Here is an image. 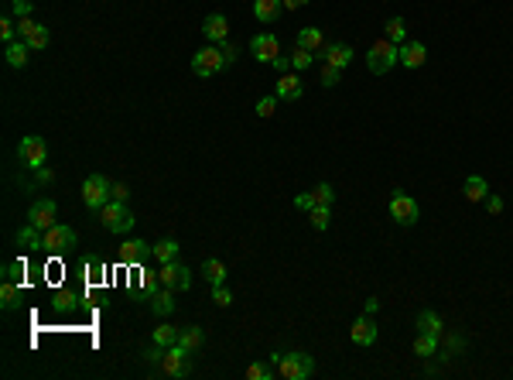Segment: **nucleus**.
I'll return each mask as SVG.
<instances>
[{"mask_svg":"<svg viewBox=\"0 0 513 380\" xmlns=\"http://www.w3.org/2000/svg\"><path fill=\"white\" fill-rule=\"evenodd\" d=\"M27 51H31V45L17 38V41H10V45H7L3 58H7V65H10V69H24V65H27Z\"/></svg>","mask_w":513,"mask_h":380,"instance_id":"obj_24","label":"nucleus"},{"mask_svg":"<svg viewBox=\"0 0 513 380\" xmlns=\"http://www.w3.org/2000/svg\"><path fill=\"white\" fill-rule=\"evenodd\" d=\"M0 38H3L7 45H10V41H17V27H14V21H10V17H3V21H0Z\"/></svg>","mask_w":513,"mask_h":380,"instance_id":"obj_43","label":"nucleus"},{"mask_svg":"<svg viewBox=\"0 0 513 380\" xmlns=\"http://www.w3.org/2000/svg\"><path fill=\"white\" fill-rule=\"evenodd\" d=\"M223 69H226V62H223L219 45L199 48V51L192 55V72H195V75H202V79H213V75H219Z\"/></svg>","mask_w":513,"mask_h":380,"instance_id":"obj_6","label":"nucleus"},{"mask_svg":"<svg viewBox=\"0 0 513 380\" xmlns=\"http://www.w3.org/2000/svg\"><path fill=\"white\" fill-rule=\"evenodd\" d=\"M21 278H24V264L21 261H14V264L3 268V281H21Z\"/></svg>","mask_w":513,"mask_h":380,"instance_id":"obj_45","label":"nucleus"},{"mask_svg":"<svg viewBox=\"0 0 513 380\" xmlns=\"http://www.w3.org/2000/svg\"><path fill=\"white\" fill-rule=\"evenodd\" d=\"M311 62H315V51H308V48H294V51H291V65H294V72L311 69Z\"/></svg>","mask_w":513,"mask_h":380,"instance_id":"obj_33","label":"nucleus"},{"mask_svg":"<svg viewBox=\"0 0 513 380\" xmlns=\"http://www.w3.org/2000/svg\"><path fill=\"white\" fill-rule=\"evenodd\" d=\"M349 340H353L356 346H373V343H377V322H373V316H366V312H363V316L353 322Z\"/></svg>","mask_w":513,"mask_h":380,"instance_id":"obj_12","label":"nucleus"},{"mask_svg":"<svg viewBox=\"0 0 513 380\" xmlns=\"http://www.w3.org/2000/svg\"><path fill=\"white\" fill-rule=\"evenodd\" d=\"M281 7L284 0H254V17L260 24H274L281 17Z\"/></svg>","mask_w":513,"mask_h":380,"instance_id":"obj_23","label":"nucleus"},{"mask_svg":"<svg viewBox=\"0 0 513 380\" xmlns=\"http://www.w3.org/2000/svg\"><path fill=\"white\" fill-rule=\"evenodd\" d=\"M213 302H216L219 309H226V305H233V292H230L226 285H213Z\"/></svg>","mask_w":513,"mask_h":380,"instance_id":"obj_40","label":"nucleus"},{"mask_svg":"<svg viewBox=\"0 0 513 380\" xmlns=\"http://www.w3.org/2000/svg\"><path fill=\"white\" fill-rule=\"evenodd\" d=\"M89 274H93V278H99V274H103V264H99V261H96V257H93V261H89Z\"/></svg>","mask_w":513,"mask_h":380,"instance_id":"obj_54","label":"nucleus"},{"mask_svg":"<svg viewBox=\"0 0 513 380\" xmlns=\"http://www.w3.org/2000/svg\"><path fill=\"white\" fill-rule=\"evenodd\" d=\"M418 333L445 336V322H442V316H438V312H431V309H421V312H418Z\"/></svg>","mask_w":513,"mask_h":380,"instance_id":"obj_22","label":"nucleus"},{"mask_svg":"<svg viewBox=\"0 0 513 380\" xmlns=\"http://www.w3.org/2000/svg\"><path fill=\"white\" fill-rule=\"evenodd\" d=\"M110 199H113V182H110V178H103V175H89V178L82 182V202H86L93 213H99Z\"/></svg>","mask_w":513,"mask_h":380,"instance_id":"obj_3","label":"nucleus"},{"mask_svg":"<svg viewBox=\"0 0 513 380\" xmlns=\"http://www.w3.org/2000/svg\"><path fill=\"white\" fill-rule=\"evenodd\" d=\"M486 209H490V213H493V216H500V213H503V199H500V195H493V192H490V195H486Z\"/></svg>","mask_w":513,"mask_h":380,"instance_id":"obj_49","label":"nucleus"},{"mask_svg":"<svg viewBox=\"0 0 513 380\" xmlns=\"http://www.w3.org/2000/svg\"><path fill=\"white\" fill-rule=\"evenodd\" d=\"M270 65H274V69H277V72H281V75H284V72H291V69H294V65H291V55H277V58H274V62H270Z\"/></svg>","mask_w":513,"mask_h":380,"instance_id":"obj_48","label":"nucleus"},{"mask_svg":"<svg viewBox=\"0 0 513 380\" xmlns=\"http://www.w3.org/2000/svg\"><path fill=\"white\" fill-rule=\"evenodd\" d=\"M442 336H431V333H418V340H414V353L421 357V360H431V357H438V343Z\"/></svg>","mask_w":513,"mask_h":380,"instance_id":"obj_26","label":"nucleus"},{"mask_svg":"<svg viewBox=\"0 0 513 380\" xmlns=\"http://www.w3.org/2000/svg\"><path fill=\"white\" fill-rule=\"evenodd\" d=\"M38 27H41V21H34V17H21V24H17V38H21V41H31Z\"/></svg>","mask_w":513,"mask_h":380,"instance_id":"obj_35","label":"nucleus"},{"mask_svg":"<svg viewBox=\"0 0 513 380\" xmlns=\"http://www.w3.org/2000/svg\"><path fill=\"white\" fill-rule=\"evenodd\" d=\"M72 302H75V295H72V292H62V295H58V309H69Z\"/></svg>","mask_w":513,"mask_h":380,"instance_id":"obj_52","label":"nucleus"},{"mask_svg":"<svg viewBox=\"0 0 513 380\" xmlns=\"http://www.w3.org/2000/svg\"><path fill=\"white\" fill-rule=\"evenodd\" d=\"M311 192H315V202H318V206H332V199H335V189H332L329 182H322V185H315Z\"/></svg>","mask_w":513,"mask_h":380,"instance_id":"obj_37","label":"nucleus"},{"mask_svg":"<svg viewBox=\"0 0 513 380\" xmlns=\"http://www.w3.org/2000/svg\"><path fill=\"white\" fill-rule=\"evenodd\" d=\"M151 312H154V316H171V312H175V292H171V288L154 292V295H151Z\"/></svg>","mask_w":513,"mask_h":380,"instance_id":"obj_27","label":"nucleus"},{"mask_svg":"<svg viewBox=\"0 0 513 380\" xmlns=\"http://www.w3.org/2000/svg\"><path fill=\"white\" fill-rule=\"evenodd\" d=\"M141 357H144L147 364H161V357H165V346H158V343H154V346H151V350H144Z\"/></svg>","mask_w":513,"mask_h":380,"instance_id":"obj_47","label":"nucleus"},{"mask_svg":"<svg viewBox=\"0 0 513 380\" xmlns=\"http://www.w3.org/2000/svg\"><path fill=\"white\" fill-rule=\"evenodd\" d=\"M274 106H277V96H260L256 99V117H274Z\"/></svg>","mask_w":513,"mask_h":380,"instance_id":"obj_41","label":"nucleus"},{"mask_svg":"<svg viewBox=\"0 0 513 380\" xmlns=\"http://www.w3.org/2000/svg\"><path fill=\"white\" fill-rule=\"evenodd\" d=\"M189 357H192V353H189L182 343L168 346L165 357H161V364H158V374H161V377H175V380L189 377V370H192V367H189Z\"/></svg>","mask_w":513,"mask_h":380,"instance_id":"obj_5","label":"nucleus"},{"mask_svg":"<svg viewBox=\"0 0 513 380\" xmlns=\"http://www.w3.org/2000/svg\"><path fill=\"white\" fill-rule=\"evenodd\" d=\"M178 336H182V329L165 322V326H158V329H154L151 343H158V346H165V350H168V346H175V343H178Z\"/></svg>","mask_w":513,"mask_h":380,"instance_id":"obj_32","label":"nucleus"},{"mask_svg":"<svg viewBox=\"0 0 513 380\" xmlns=\"http://www.w3.org/2000/svg\"><path fill=\"white\" fill-rule=\"evenodd\" d=\"M462 350H466V340H462V336H445V350L438 346V353H442L445 360H452V357H459Z\"/></svg>","mask_w":513,"mask_h":380,"instance_id":"obj_34","label":"nucleus"},{"mask_svg":"<svg viewBox=\"0 0 513 380\" xmlns=\"http://www.w3.org/2000/svg\"><path fill=\"white\" fill-rule=\"evenodd\" d=\"M113 199H117V202H127V199H130V189H127L123 182H113Z\"/></svg>","mask_w":513,"mask_h":380,"instance_id":"obj_51","label":"nucleus"},{"mask_svg":"<svg viewBox=\"0 0 513 380\" xmlns=\"http://www.w3.org/2000/svg\"><path fill=\"white\" fill-rule=\"evenodd\" d=\"M147 254H151V244H147V240H127V244L120 247V261H123V264H141Z\"/></svg>","mask_w":513,"mask_h":380,"instance_id":"obj_19","label":"nucleus"},{"mask_svg":"<svg viewBox=\"0 0 513 380\" xmlns=\"http://www.w3.org/2000/svg\"><path fill=\"white\" fill-rule=\"evenodd\" d=\"M270 364L277 367V374L284 380H308L315 374V360L308 353H301V350H294V353H274Z\"/></svg>","mask_w":513,"mask_h":380,"instance_id":"obj_1","label":"nucleus"},{"mask_svg":"<svg viewBox=\"0 0 513 380\" xmlns=\"http://www.w3.org/2000/svg\"><path fill=\"white\" fill-rule=\"evenodd\" d=\"M96 216H99V223H103L110 233H127V230L134 226V216H130L127 202H117V199H110Z\"/></svg>","mask_w":513,"mask_h":380,"instance_id":"obj_4","label":"nucleus"},{"mask_svg":"<svg viewBox=\"0 0 513 380\" xmlns=\"http://www.w3.org/2000/svg\"><path fill=\"white\" fill-rule=\"evenodd\" d=\"M202 278H206L209 285H223V281H226V264H223L219 257H209V261L202 264Z\"/></svg>","mask_w":513,"mask_h":380,"instance_id":"obj_30","label":"nucleus"},{"mask_svg":"<svg viewBox=\"0 0 513 380\" xmlns=\"http://www.w3.org/2000/svg\"><path fill=\"white\" fill-rule=\"evenodd\" d=\"M322 62H329V65H335V69H346V65L353 62V48L342 45V41H329V45L322 48Z\"/></svg>","mask_w":513,"mask_h":380,"instance_id":"obj_15","label":"nucleus"},{"mask_svg":"<svg viewBox=\"0 0 513 380\" xmlns=\"http://www.w3.org/2000/svg\"><path fill=\"white\" fill-rule=\"evenodd\" d=\"M390 216H394L401 226H414V223H418V216H421V209H418V202H414L407 192H401V189H397V192L390 195Z\"/></svg>","mask_w":513,"mask_h":380,"instance_id":"obj_9","label":"nucleus"},{"mask_svg":"<svg viewBox=\"0 0 513 380\" xmlns=\"http://www.w3.org/2000/svg\"><path fill=\"white\" fill-rule=\"evenodd\" d=\"M308 0H284V7H291V10H298V7H305Z\"/></svg>","mask_w":513,"mask_h":380,"instance_id":"obj_55","label":"nucleus"},{"mask_svg":"<svg viewBox=\"0 0 513 380\" xmlns=\"http://www.w3.org/2000/svg\"><path fill=\"white\" fill-rule=\"evenodd\" d=\"M397 62H401V48H397L394 41H387V38L373 41L370 51H366V65H370V72H377V75H387Z\"/></svg>","mask_w":513,"mask_h":380,"instance_id":"obj_2","label":"nucleus"},{"mask_svg":"<svg viewBox=\"0 0 513 380\" xmlns=\"http://www.w3.org/2000/svg\"><path fill=\"white\" fill-rule=\"evenodd\" d=\"M274 377V367L270 364H250L247 367V380H270Z\"/></svg>","mask_w":513,"mask_h":380,"instance_id":"obj_38","label":"nucleus"},{"mask_svg":"<svg viewBox=\"0 0 513 380\" xmlns=\"http://www.w3.org/2000/svg\"><path fill=\"white\" fill-rule=\"evenodd\" d=\"M178 343H182L189 353H199V350L206 346V333H202L199 326H185V329H182V336H178Z\"/></svg>","mask_w":513,"mask_h":380,"instance_id":"obj_28","label":"nucleus"},{"mask_svg":"<svg viewBox=\"0 0 513 380\" xmlns=\"http://www.w3.org/2000/svg\"><path fill=\"white\" fill-rule=\"evenodd\" d=\"M401 62H404V69H421L428 62V48L421 41H404L401 45Z\"/></svg>","mask_w":513,"mask_h":380,"instance_id":"obj_18","label":"nucleus"},{"mask_svg":"<svg viewBox=\"0 0 513 380\" xmlns=\"http://www.w3.org/2000/svg\"><path fill=\"white\" fill-rule=\"evenodd\" d=\"M178 250H182V244H178L175 237H168V240H158V244L151 247V254L158 257V268H161V264H171V261H178Z\"/></svg>","mask_w":513,"mask_h":380,"instance_id":"obj_21","label":"nucleus"},{"mask_svg":"<svg viewBox=\"0 0 513 380\" xmlns=\"http://www.w3.org/2000/svg\"><path fill=\"white\" fill-rule=\"evenodd\" d=\"M0 305H3V312H14V309L21 305V288H17V281H3V285H0Z\"/></svg>","mask_w":513,"mask_h":380,"instance_id":"obj_31","label":"nucleus"},{"mask_svg":"<svg viewBox=\"0 0 513 380\" xmlns=\"http://www.w3.org/2000/svg\"><path fill=\"white\" fill-rule=\"evenodd\" d=\"M383 38L387 41H394L397 48L407 41V24H404V17H390L387 24H383Z\"/></svg>","mask_w":513,"mask_h":380,"instance_id":"obj_29","label":"nucleus"},{"mask_svg":"<svg viewBox=\"0 0 513 380\" xmlns=\"http://www.w3.org/2000/svg\"><path fill=\"white\" fill-rule=\"evenodd\" d=\"M301 93H305V86H301V79H298V72H284L281 79H277V99H287V103H294V99H301Z\"/></svg>","mask_w":513,"mask_h":380,"instance_id":"obj_16","label":"nucleus"},{"mask_svg":"<svg viewBox=\"0 0 513 380\" xmlns=\"http://www.w3.org/2000/svg\"><path fill=\"white\" fill-rule=\"evenodd\" d=\"M10 10H14V17L21 21V17H31V0H14L10 3Z\"/></svg>","mask_w":513,"mask_h":380,"instance_id":"obj_46","label":"nucleus"},{"mask_svg":"<svg viewBox=\"0 0 513 380\" xmlns=\"http://www.w3.org/2000/svg\"><path fill=\"white\" fill-rule=\"evenodd\" d=\"M250 51L256 62H274L281 55V41H277V34H256L250 41Z\"/></svg>","mask_w":513,"mask_h":380,"instance_id":"obj_14","label":"nucleus"},{"mask_svg":"<svg viewBox=\"0 0 513 380\" xmlns=\"http://www.w3.org/2000/svg\"><path fill=\"white\" fill-rule=\"evenodd\" d=\"M17 154H21V165H24V168L38 171V168L48 161V144H45L38 134H27V137H21V144H17Z\"/></svg>","mask_w":513,"mask_h":380,"instance_id":"obj_7","label":"nucleus"},{"mask_svg":"<svg viewBox=\"0 0 513 380\" xmlns=\"http://www.w3.org/2000/svg\"><path fill=\"white\" fill-rule=\"evenodd\" d=\"M219 51H223V62H226V69H230V65L237 62V55H240V48H237V45L230 41V38H226V41L219 45Z\"/></svg>","mask_w":513,"mask_h":380,"instance_id":"obj_42","label":"nucleus"},{"mask_svg":"<svg viewBox=\"0 0 513 380\" xmlns=\"http://www.w3.org/2000/svg\"><path fill=\"white\" fill-rule=\"evenodd\" d=\"M72 247H75V230H72V226L55 223V226L45 230V247H41V250H48V254H65V250H72Z\"/></svg>","mask_w":513,"mask_h":380,"instance_id":"obj_10","label":"nucleus"},{"mask_svg":"<svg viewBox=\"0 0 513 380\" xmlns=\"http://www.w3.org/2000/svg\"><path fill=\"white\" fill-rule=\"evenodd\" d=\"M55 216H58V206H55L51 199H38V202L27 209V223H34L38 230L55 226Z\"/></svg>","mask_w":513,"mask_h":380,"instance_id":"obj_11","label":"nucleus"},{"mask_svg":"<svg viewBox=\"0 0 513 380\" xmlns=\"http://www.w3.org/2000/svg\"><path fill=\"white\" fill-rule=\"evenodd\" d=\"M158 281H161L165 288H171V292H189V288H192V271H189L185 264L171 261V264H161V268H158Z\"/></svg>","mask_w":513,"mask_h":380,"instance_id":"obj_8","label":"nucleus"},{"mask_svg":"<svg viewBox=\"0 0 513 380\" xmlns=\"http://www.w3.org/2000/svg\"><path fill=\"white\" fill-rule=\"evenodd\" d=\"M202 34L213 41V45H223L226 38H230V21H226V14H209L206 21H202Z\"/></svg>","mask_w":513,"mask_h":380,"instance_id":"obj_13","label":"nucleus"},{"mask_svg":"<svg viewBox=\"0 0 513 380\" xmlns=\"http://www.w3.org/2000/svg\"><path fill=\"white\" fill-rule=\"evenodd\" d=\"M308 216H311V226H315L318 233H322V230H329V219H332V216H329V206H315Z\"/></svg>","mask_w":513,"mask_h":380,"instance_id":"obj_36","label":"nucleus"},{"mask_svg":"<svg viewBox=\"0 0 513 380\" xmlns=\"http://www.w3.org/2000/svg\"><path fill=\"white\" fill-rule=\"evenodd\" d=\"M322 86H339V75H342V69H335V65H329V62H322Z\"/></svg>","mask_w":513,"mask_h":380,"instance_id":"obj_39","label":"nucleus"},{"mask_svg":"<svg viewBox=\"0 0 513 380\" xmlns=\"http://www.w3.org/2000/svg\"><path fill=\"white\" fill-rule=\"evenodd\" d=\"M14 244H17L21 250H41V247H45V230H38L34 223H27V226H21V230L14 233Z\"/></svg>","mask_w":513,"mask_h":380,"instance_id":"obj_17","label":"nucleus"},{"mask_svg":"<svg viewBox=\"0 0 513 380\" xmlns=\"http://www.w3.org/2000/svg\"><path fill=\"white\" fill-rule=\"evenodd\" d=\"M34 175H38V185H51V182H55V171H51V168H45V165H41Z\"/></svg>","mask_w":513,"mask_h":380,"instance_id":"obj_50","label":"nucleus"},{"mask_svg":"<svg viewBox=\"0 0 513 380\" xmlns=\"http://www.w3.org/2000/svg\"><path fill=\"white\" fill-rule=\"evenodd\" d=\"M294 45L298 48H308V51H322L325 48V41H322V27H301L298 34H294Z\"/></svg>","mask_w":513,"mask_h":380,"instance_id":"obj_20","label":"nucleus"},{"mask_svg":"<svg viewBox=\"0 0 513 380\" xmlns=\"http://www.w3.org/2000/svg\"><path fill=\"white\" fill-rule=\"evenodd\" d=\"M462 192H466V199H469V202H486L490 185H486V178H483V175H469V178H466V185H462Z\"/></svg>","mask_w":513,"mask_h":380,"instance_id":"obj_25","label":"nucleus"},{"mask_svg":"<svg viewBox=\"0 0 513 380\" xmlns=\"http://www.w3.org/2000/svg\"><path fill=\"white\" fill-rule=\"evenodd\" d=\"M294 206H298L301 213H311V209L318 206V202H315V192H301V195L294 199Z\"/></svg>","mask_w":513,"mask_h":380,"instance_id":"obj_44","label":"nucleus"},{"mask_svg":"<svg viewBox=\"0 0 513 380\" xmlns=\"http://www.w3.org/2000/svg\"><path fill=\"white\" fill-rule=\"evenodd\" d=\"M380 312V298H366V316H377Z\"/></svg>","mask_w":513,"mask_h":380,"instance_id":"obj_53","label":"nucleus"}]
</instances>
